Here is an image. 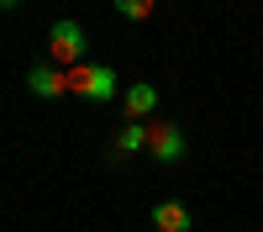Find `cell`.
<instances>
[{
    "instance_id": "1",
    "label": "cell",
    "mask_w": 263,
    "mask_h": 232,
    "mask_svg": "<svg viewBox=\"0 0 263 232\" xmlns=\"http://www.w3.org/2000/svg\"><path fill=\"white\" fill-rule=\"evenodd\" d=\"M84 53H90V37H84L79 21H53L48 27V63H58V69H74V63H84Z\"/></svg>"
},
{
    "instance_id": "2",
    "label": "cell",
    "mask_w": 263,
    "mask_h": 232,
    "mask_svg": "<svg viewBox=\"0 0 263 232\" xmlns=\"http://www.w3.org/2000/svg\"><path fill=\"white\" fill-rule=\"evenodd\" d=\"M69 95H84V100H116V74L105 63H74L69 69Z\"/></svg>"
},
{
    "instance_id": "3",
    "label": "cell",
    "mask_w": 263,
    "mask_h": 232,
    "mask_svg": "<svg viewBox=\"0 0 263 232\" xmlns=\"http://www.w3.org/2000/svg\"><path fill=\"white\" fill-rule=\"evenodd\" d=\"M184 127L179 121H147V158H158V164H179L184 158Z\"/></svg>"
},
{
    "instance_id": "4",
    "label": "cell",
    "mask_w": 263,
    "mask_h": 232,
    "mask_svg": "<svg viewBox=\"0 0 263 232\" xmlns=\"http://www.w3.org/2000/svg\"><path fill=\"white\" fill-rule=\"evenodd\" d=\"M27 84H32V95H42V100H63V95H69V69H58V63H32Z\"/></svg>"
},
{
    "instance_id": "5",
    "label": "cell",
    "mask_w": 263,
    "mask_h": 232,
    "mask_svg": "<svg viewBox=\"0 0 263 232\" xmlns=\"http://www.w3.org/2000/svg\"><path fill=\"white\" fill-rule=\"evenodd\" d=\"M121 105H126V121H147L153 111H158V90L142 79V84H132V90L121 95Z\"/></svg>"
},
{
    "instance_id": "6",
    "label": "cell",
    "mask_w": 263,
    "mask_h": 232,
    "mask_svg": "<svg viewBox=\"0 0 263 232\" xmlns=\"http://www.w3.org/2000/svg\"><path fill=\"white\" fill-rule=\"evenodd\" d=\"M142 148H147V121H126L121 127V132H116V142L111 148H105V158H126V153H142Z\"/></svg>"
},
{
    "instance_id": "7",
    "label": "cell",
    "mask_w": 263,
    "mask_h": 232,
    "mask_svg": "<svg viewBox=\"0 0 263 232\" xmlns=\"http://www.w3.org/2000/svg\"><path fill=\"white\" fill-rule=\"evenodd\" d=\"M153 227L158 232H190V206L184 201H158L153 206Z\"/></svg>"
},
{
    "instance_id": "8",
    "label": "cell",
    "mask_w": 263,
    "mask_h": 232,
    "mask_svg": "<svg viewBox=\"0 0 263 232\" xmlns=\"http://www.w3.org/2000/svg\"><path fill=\"white\" fill-rule=\"evenodd\" d=\"M153 11H158V0H116V16H126V21H147Z\"/></svg>"
},
{
    "instance_id": "9",
    "label": "cell",
    "mask_w": 263,
    "mask_h": 232,
    "mask_svg": "<svg viewBox=\"0 0 263 232\" xmlns=\"http://www.w3.org/2000/svg\"><path fill=\"white\" fill-rule=\"evenodd\" d=\"M0 6H6V11H11V6H21V0H0Z\"/></svg>"
}]
</instances>
